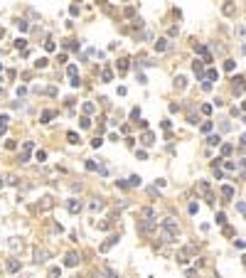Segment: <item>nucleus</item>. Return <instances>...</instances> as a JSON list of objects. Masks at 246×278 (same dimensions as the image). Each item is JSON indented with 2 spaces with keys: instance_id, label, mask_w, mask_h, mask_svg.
Here are the masks:
<instances>
[{
  "instance_id": "c85d7f7f",
  "label": "nucleus",
  "mask_w": 246,
  "mask_h": 278,
  "mask_svg": "<svg viewBox=\"0 0 246 278\" xmlns=\"http://www.w3.org/2000/svg\"><path fill=\"white\" fill-rule=\"evenodd\" d=\"M47 64H49V59H47V57H40V59L34 62V67H37V69H44Z\"/></svg>"
},
{
  "instance_id": "49530a36",
  "label": "nucleus",
  "mask_w": 246,
  "mask_h": 278,
  "mask_svg": "<svg viewBox=\"0 0 246 278\" xmlns=\"http://www.w3.org/2000/svg\"><path fill=\"white\" fill-rule=\"evenodd\" d=\"M133 15H136V8L128 5V8H126V17H133Z\"/></svg>"
},
{
  "instance_id": "f3484780",
  "label": "nucleus",
  "mask_w": 246,
  "mask_h": 278,
  "mask_svg": "<svg viewBox=\"0 0 246 278\" xmlns=\"http://www.w3.org/2000/svg\"><path fill=\"white\" fill-rule=\"evenodd\" d=\"M140 182H143L140 175H130V177H128V187H140Z\"/></svg>"
},
{
  "instance_id": "1a4fd4ad",
  "label": "nucleus",
  "mask_w": 246,
  "mask_h": 278,
  "mask_svg": "<svg viewBox=\"0 0 246 278\" xmlns=\"http://www.w3.org/2000/svg\"><path fill=\"white\" fill-rule=\"evenodd\" d=\"M8 246H10V251H12V253L22 251V239H17V236H10V239H8Z\"/></svg>"
},
{
  "instance_id": "0eeeda50",
  "label": "nucleus",
  "mask_w": 246,
  "mask_h": 278,
  "mask_svg": "<svg viewBox=\"0 0 246 278\" xmlns=\"http://www.w3.org/2000/svg\"><path fill=\"white\" fill-rule=\"evenodd\" d=\"M197 187H199V192L207 197V202H214V197H212V190H209V182H204V180H199L197 182Z\"/></svg>"
},
{
  "instance_id": "7ed1b4c3",
  "label": "nucleus",
  "mask_w": 246,
  "mask_h": 278,
  "mask_svg": "<svg viewBox=\"0 0 246 278\" xmlns=\"http://www.w3.org/2000/svg\"><path fill=\"white\" fill-rule=\"evenodd\" d=\"M195 52L202 57V64H209V62H212V52H209V47H207V44H197V42H195Z\"/></svg>"
},
{
  "instance_id": "6ab92c4d",
  "label": "nucleus",
  "mask_w": 246,
  "mask_h": 278,
  "mask_svg": "<svg viewBox=\"0 0 246 278\" xmlns=\"http://www.w3.org/2000/svg\"><path fill=\"white\" fill-rule=\"evenodd\" d=\"M111 79H113V71H111L108 67H103V69H101V81H111Z\"/></svg>"
},
{
  "instance_id": "c03bdc74",
  "label": "nucleus",
  "mask_w": 246,
  "mask_h": 278,
  "mask_svg": "<svg viewBox=\"0 0 246 278\" xmlns=\"http://www.w3.org/2000/svg\"><path fill=\"white\" fill-rule=\"evenodd\" d=\"M64 47H67V49H79V42H71V40H69V42H64Z\"/></svg>"
},
{
  "instance_id": "72a5a7b5",
  "label": "nucleus",
  "mask_w": 246,
  "mask_h": 278,
  "mask_svg": "<svg viewBox=\"0 0 246 278\" xmlns=\"http://www.w3.org/2000/svg\"><path fill=\"white\" fill-rule=\"evenodd\" d=\"M27 27H30V22H27V20H17V30H20V32H25Z\"/></svg>"
},
{
  "instance_id": "2f4dec72",
  "label": "nucleus",
  "mask_w": 246,
  "mask_h": 278,
  "mask_svg": "<svg viewBox=\"0 0 246 278\" xmlns=\"http://www.w3.org/2000/svg\"><path fill=\"white\" fill-rule=\"evenodd\" d=\"M224 69H226V71H234V69H236V62H234V59H226V62H224Z\"/></svg>"
},
{
  "instance_id": "603ef678",
  "label": "nucleus",
  "mask_w": 246,
  "mask_h": 278,
  "mask_svg": "<svg viewBox=\"0 0 246 278\" xmlns=\"http://www.w3.org/2000/svg\"><path fill=\"white\" fill-rule=\"evenodd\" d=\"M130 118H140V108H133V111H130Z\"/></svg>"
},
{
  "instance_id": "f704fd0d",
  "label": "nucleus",
  "mask_w": 246,
  "mask_h": 278,
  "mask_svg": "<svg viewBox=\"0 0 246 278\" xmlns=\"http://www.w3.org/2000/svg\"><path fill=\"white\" fill-rule=\"evenodd\" d=\"M44 158H47V150H37V153H34V160H40V162H44Z\"/></svg>"
},
{
  "instance_id": "f257e3e1",
  "label": "nucleus",
  "mask_w": 246,
  "mask_h": 278,
  "mask_svg": "<svg viewBox=\"0 0 246 278\" xmlns=\"http://www.w3.org/2000/svg\"><path fill=\"white\" fill-rule=\"evenodd\" d=\"M177 236H180V227H177V221H175L172 217L162 219V224H160V239H162L165 244H172V241H177Z\"/></svg>"
},
{
  "instance_id": "5701e85b",
  "label": "nucleus",
  "mask_w": 246,
  "mask_h": 278,
  "mask_svg": "<svg viewBox=\"0 0 246 278\" xmlns=\"http://www.w3.org/2000/svg\"><path fill=\"white\" fill-rule=\"evenodd\" d=\"M96 229H101V231H106V229H111V219H103V221H96L93 224Z\"/></svg>"
},
{
  "instance_id": "b1692460",
  "label": "nucleus",
  "mask_w": 246,
  "mask_h": 278,
  "mask_svg": "<svg viewBox=\"0 0 246 278\" xmlns=\"http://www.w3.org/2000/svg\"><path fill=\"white\" fill-rule=\"evenodd\" d=\"M40 118H42L40 123H49V118H54V111H49V108H47V111H42V116H40Z\"/></svg>"
},
{
  "instance_id": "9d476101",
  "label": "nucleus",
  "mask_w": 246,
  "mask_h": 278,
  "mask_svg": "<svg viewBox=\"0 0 246 278\" xmlns=\"http://www.w3.org/2000/svg\"><path fill=\"white\" fill-rule=\"evenodd\" d=\"M192 71L197 74L199 81H204V64H202V59H195V62H192Z\"/></svg>"
},
{
  "instance_id": "cd10ccee",
  "label": "nucleus",
  "mask_w": 246,
  "mask_h": 278,
  "mask_svg": "<svg viewBox=\"0 0 246 278\" xmlns=\"http://www.w3.org/2000/svg\"><path fill=\"white\" fill-rule=\"evenodd\" d=\"M49 278H62V268H59V266L49 268Z\"/></svg>"
},
{
  "instance_id": "9b49d317",
  "label": "nucleus",
  "mask_w": 246,
  "mask_h": 278,
  "mask_svg": "<svg viewBox=\"0 0 246 278\" xmlns=\"http://www.w3.org/2000/svg\"><path fill=\"white\" fill-rule=\"evenodd\" d=\"M52 207H54V199H52V197H42L40 204H37V209H40V212H49Z\"/></svg>"
},
{
  "instance_id": "4468645a",
  "label": "nucleus",
  "mask_w": 246,
  "mask_h": 278,
  "mask_svg": "<svg viewBox=\"0 0 246 278\" xmlns=\"http://www.w3.org/2000/svg\"><path fill=\"white\" fill-rule=\"evenodd\" d=\"M214 79H219V71H217V69H207V71H204V81L212 84Z\"/></svg>"
},
{
  "instance_id": "c756f323",
  "label": "nucleus",
  "mask_w": 246,
  "mask_h": 278,
  "mask_svg": "<svg viewBox=\"0 0 246 278\" xmlns=\"http://www.w3.org/2000/svg\"><path fill=\"white\" fill-rule=\"evenodd\" d=\"M15 47H17V49H25V47H27V40H25V37H17V40H15Z\"/></svg>"
},
{
  "instance_id": "5fc2aeb1",
  "label": "nucleus",
  "mask_w": 246,
  "mask_h": 278,
  "mask_svg": "<svg viewBox=\"0 0 246 278\" xmlns=\"http://www.w3.org/2000/svg\"><path fill=\"white\" fill-rule=\"evenodd\" d=\"M136 155H138L140 160H145V158H148V153H145V150H136Z\"/></svg>"
},
{
  "instance_id": "8fccbe9b",
  "label": "nucleus",
  "mask_w": 246,
  "mask_h": 278,
  "mask_svg": "<svg viewBox=\"0 0 246 278\" xmlns=\"http://www.w3.org/2000/svg\"><path fill=\"white\" fill-rule=\"evenodd\" d=\"M101 143H103L101 138H93V140H91V148H101Z\"/></svg>"
},
{
  "instance_id": "864d4df0",
  "label": "nucleus",
  "mask_w": 246,
  "mask_h": 278,
  "mask_svg": "<svg viewBox=\"0 0 246 278\" xmlns=\"http://www.w3.org/2000/svg\"><path fill=\"white\" fill-rule=\"evenodd\" d=\"M197 209H199V207H197V202H192V204H190V214H197Z\"/></svg>"
},
{
  "instance_id": "393cba45",
  "label": "nucleus",
  "mask_w": 246,
  "mask_h": 278,
  "mask_svg": "<svg viewBox=\"0 0 246 278\" xmlns=\"http://www.w3.org/2000/svg\"><path fill=\"white\" fill-rule=\"evenodd\" d=\"M140 217H143V219H155V212L150 209V207H145V209H140Z\"/></svg>"
},
{
  "instance_id": "f03ea898",
  "label": "nucleus",
  "mask_w": 246,
  "mask_h": 278,
  "mask_svg": "<svg viewBox=\"0 0 246 278\" xmlns=\"http://www.w3.org/2000/svg\"><path fill=\"white\" fill-rule=\"evenodd\" d=\"M155 227H158V217H155V219H140V221H138V231H140V234H150Z\"/></svg>"
},
{
  "instance_id": "39448f33",
  "label": "nucleus",
  "mask_w": 246,
  "mask_h": 278,
  "mask_svg": "<svg viewBox=\"0 0 246 278\" xmlns=\"http://www.w3.org/2000/svg\"><path fill=\"white\" fill-rule=\"evenodd\" d=\"M67 209H69L71 214H79V212L84 209V204H81V199H77V197H71V199H67Z\"/></svg>"
},
{
  "instance_id": "bb28decb",
  "label": "nucleus",
  "mask_w": 246,
  "mask_h": 278,
  "mask_svg": "<svg viewBox=\"0 0 246 278\" xmlns=\"http://www.w3.org/2000/svg\"><path fill=\"white\" fill-rule=\"evenodd\" d=\"M67 140H69L71 145H77V143H79V136L74 133V131H69V133H67Z\"/></svg>"
},
{
  "instance_id": "4be33fe9",
  "label": "nucleus",
  "mask_w": 246,
  "mask_h": 278,
  "mask_svg": "<svg viewBox=\"0 0 246 278\" xmlns=\"http://www.w3.org/2000/svg\"><path fill=\"white\" fill-rule=\"evenodd\" d=\"M221 197L231 199V197H234V187H229V185H224V187H221Z\"/></svg>"
},
{
  "instance_id": "ea45409f",
  "label": "nucleus",
  "mask_w": 246,
  "mask_h": 278,
  "mask_svg": "<svg viewBox=\"0 0 246 278\" xmlns=\"http://www.w3.org/2000/svg\"><path fill=\"white\" fill-rule=\"evenodd\" d=\"M212 131V121H204L202 123V133H209Z\"/></svg>"
},
{
  "instance_id": "20e7f679",
  "label": "nucleus",
  "mask_w": 246,
  "mask_h": 278,
  "mask_svg": "<svg viewBox=\"0 0 246 278\" xmlns=\"http://www.w3.org/2000/svg\"><path fill=\"white\" fill-rule=\"evenodd\" d=\"M192 253H195V244H190V246H185L182 251H177V263H187Z\"/></svg>"
},
{
  "instance_id": "6e6552de",
  "label": "nucleus",
  "mask_w": 246,
  "mask_h": 278,
  "mask_svg": "<svg viewBox=\"0 0 246 278\" xmlns=\"http://www.w3.org/2000/svg\"><path fill=\"white\" fill-rule=\"evenodd\" d=\"M47 258H49V251H47V249H40V246L34 249V263H44Z\"/></svg>"
},
{
  "instance_id": "2eb2a0df",
  "label": "nucleus",
  "mask_w": 246,
  "mask_h": 278,
  "mask_svg": "<svg viewBox=\"0 0 246 278\" xmlns=\"http://www.w3.org/2000/svg\"><path fill=\"white\" fill-rule=\"evenodd\" d=\"M155 49H158V52H165V49H170V40H167V37H160V40L155 42Z\"/></svg>"
},
{
  "instance_id": "79ce46f5",
  "label": "nucleus",
  "mask_w": 246,
  "mask_h": 278,
  "mask_svg": "<svg viewBox=\"0 0 246 278\" xmlns=\"http://www.w3.org/2000/svg\"><path fill=\"white\" fill-rule=\"evenodd\" d=\"M44 49H47V52H54V49H57V44H54L52 40H47V42H44Z\"/></svg>"
},
{
  "instance_id": "de8ad7c7",
  "label": "nucleus",
  "mask_w": 246,
  "mask_h": 278,
  "mask_svg": "<svg viewBox=\"0 0 246 278\" xmlns=\"http://www.w3.org/2000/svg\"><path fill=\"white\" fill-rule=\"evenodd\" d=\"M217 224H226V217H224V212H219V214H217Z\"/></svg>"
},
{
  "instance_id": "a18cd8bd",
  "label": "nucleus",
  "mask_w": 246,
  "mask_h": 278,
  "mask_svg": "<svg viewBox=\"0 0 246 278\" xmlns=\"http://www.w3.org/2000/svg\"><path fill=\"white\" fill-rule=\"evenodd\" d=\"M221 162H224V160H221ZM224 170H229V172H231V170H236V165H234V162H229V160H226V162H224Z\"/></svg>"
},
{
  "instance_id": "3c124183",
  "label": "nucleus",
  "mask_w": 246,
  "mask_h": 278,
  "mask_svg": "<svg viewBox=\"0 0 246 278\" xmlns=\"http://www.w3.org/2000/svg\"><path fill=\"white\" fill-rule=\"evenodd\" d=\"M116 185H118L121 190H128V182H126V180H116Z\"/></svg>"
},
{
  "instance_id": "7c9ffc66",
  "label": "nucleus",
  "mask_w": 246,
  "mask_h": 278,
  "mask_svg": "<svg viewBox=\"0 0 246 278\" xmlns=\"http://www.w3.org/2000/svg\"><path fill=\"white\" fill-rule=\"evenodd\" d=\"M81 108H84V113H93V111H96V106H93L91 101H86V103H84Z\"/></svg>"
},
{
  "instance_id": "aec40b11",
  "label": "nucleus",
  "mask_w": 246,
  "mask_h": 278,
  "mask_svg": "<svg viewBox=\"0 0 246 278\" xmlns=\"http://www.w3.org/2000/svg\"><path fill=\"white\" fill-rule=\"evenodd\" d=\"M77 74H79L77 64H69V67H67V77H69V79H77Z\"/></svg>"
},
{
  "instance_id": "ddd939ff",
  "label": "nucleus",
  "mask_w": 246,
  "mask_h": 278,
  "mask_svg": "<svg viewBox=\"0 0 246 278\" xmlns=\"http://www.w3.org/2000/svg\"><path fill=\"white\" fill-rule=\"evenodd\" d=\"M20 268H22V263L17 261V258H8V271H10V273H17Z\"/></svg>"
},
{
  "instance_id": "f8f14e48",
  "label": "nucleus",
  "mask_w": 246,
  "mask_h": 278,
  "mask_svg": "<svg viewBox=\"0 0 246 278\" xmlns=\"http://www.w3.org/2000/svg\"><path fill=\"white\" fill-rule=\"evenodd\" d=\"M116 244H118V236H108L106 241H103V244L99 246V251H101V253H106V251H108L111 246H116Z\"/></svg>"
},
{
  "instance_id": "37998d69",
  "label": "nucleus",
  "mask_w": 246,
  "mask_h": 278,
  "mask_svg": "<svg viewBox=\"0 0 246 278\" xmlns=\"http://www.w3.org/2000/svg\"><path fill=\"white\" fill-rule=\"evenodd\" d=\"M79 126H81V128H91V121L84 116V118H79Z\"/></svg>"
},
{
  "instance_id": "473e14b6",
  "label": "nucleus",
  "mask_w": 246,
  "mask_h": 278,
  "mask_svg": "<svg viewBox=\"0 0 246 278\" xmlns=\"http://www.w3.org/2000/svg\"><path fill=\"white\" fill-rule=\"evenodd\" d=\"M116 67H118V71H126V69H128V59H118Z\"/></svg>"
},
{
  "instance_id": "412c9836",
  "label": "nucleus",
  "mask_w": 246,
  "mask_h": 278,
  "mask_svg": "<svg viewBox=\"0 0 246 278\" xmlns=\"http://www.w3.org/2000/svg\"><path fill=\"white\" fill-rule=\"evenodd\" d=\"M89 209H91V212H101V209H103V202H101V199H93L91 204H89Z\"/></svg>"
},
{
  "instance_id": "6e6d98bb",
  "label": "nucleus",
  "mask_w": 246,
  "mask_h": 278,
  "mask_svg": "<svg viewBox=\"0 0 246 278\" xmlns=\"http://www.w3.org/2000/svg\"><path fill=\"white\" fill-rule=\"evenodd\" d=\"M8 133V126H0V136H5Z\"/></svg>"
},
{
  "instance_id": "a878e982",
  "label": "nucleus",
  "mask_w": 246,
  "mask_h": 278,
  "mask_svg": "<svg viewBox=\"0 0 246 278\" xmlns=\"http://www.w3.org/2000/svg\"><path fill=\"white\" fill-rule=\"evenodd\" d=\"M207 143H209V145H221V136L217 133V136H209V138H207Z\"/></svg>"
},
{
  "instance_id": "09e8293b",
  "label": "nucleus",
  "mask_w": 246,
  "mask_h": 278,
  "mask_svg": "<svg viewBox=\"0 0 246 278\" xmlns=\"http://www.w3.org/2000/svg\"><path fill=\"white\" fill-rule=\"evenodd\" d=\"M229 153H231V145H229V143L221 145V155H229Z\"/></svg>"
},
{
  "instance_id": "4c0bfd02",
  "label": "nucleus",
  "mask_w": 246,
  "mask_h": 278,
  "mask_svg": "<svg viewBox=\"0 0 246 278\" xmlns=\"http://www.w3.org/2000/svg\"><path fill=\"white\" fill-rule=\"evenodd\" d=\"M5 182H8V185H20V180H17L15 175H8V177H5Z\"/></svg>"
},
{
  "instance_id": "a211bd4d",
  "label": "nucleus",
  "mask_w": 246,
  "mask_h": 278,
  "mask_svg": "<svg viewBox=\"0 0 246 278\" xmlns=\"http://www.w3.org/2000/svg\"><path fill=\"white\" fill-rule=\"evenodd\" d=\"M143 143H145V145H153V143H155V133H153V131H145V133H143Z\"/></svg>"
},
{
  "instance_id": "4d7b16f0",
  "label": "nucleus",
  "mask_w": 246,
  "mask_h": 278,
  "mask_svg": "<svg viewBox=\"0 0 246 278\" xmlns=\"http://www.w3.org/2000/svg\"><path fill=\"white\" fill-rule=\"evenodd\" d=\"M3 185H5V182H3V180H0V187H3Z\"/></svg>"
},
{
  "instance_id": "e433bc0d",
  "label": "nucleus",
  "mask_w": 246,
  "mask_h": 278,
  "mask_svg": "<svg viewBox=\"0 0 246 278\" xmlns=\"http://www.w3.org/2000/svg\"><path fill=\"white\" fill-rule=\"evenodd\" d=\"M27 160H30V153H25V150L17 155V162H27Z\"/></svg>"
},
{
  "instance_id": "a19ab883",
  "label": "nucleus",
  "mask_w": 246,
  "mask_h": 278,
  "mask_svg": "<svg viewBox=\"0 0 246 278\" xmlns=\"http://www.w3.org/2000/svg\"><path fill=\"white\" fill-rule=\"evenodd\" d=\"M96 168H99V165H96V162H93V160H86V170H89V172H93V170H96Z\"/></svg>"
},
{
  "instance_id": "423d86ee",
  "label": "nucleus",
  "mask_w": 246,
  "mask_h": 278,
  "mask_svg": "<svg viewBox=\"0 0 246 278\" xmlns=\"http://www.w3.org/2000/svg\"><path fill=\"white\" fill-rule=\"evenodd\" d=\"M79 261H81V253H77V251H71V253H67V258H64V266H69V268H74V266H79Z\"/></svg>"
},
{
  "instance_id": "58836bf2",
  "label": "nucleus",
  "mask_w": 246,
  "mask_h": 278,
  "mask_svg": "<svg viewBox=\"0 0 246 278\" xmlns=\"http://www.w3.org/2000/svg\"><path fill=\"white\" fill-rule=\"evenodd\" d=\"M202 113L209 116V113H212V103H202Z\"/></svg>"
},
{
  "instance_id": "c9c22d12",
  "label": "nucleus",
  "mask_w": 246,
  "mask_h": 278,
  "mask_svg": "<svg viewBox=\"0 0 246 278\" xmlns=\"http://www.w3.org/2000/svg\"><path fill=\"white\" fill-rule=\"evenodd\" d=\"M32 148H34V143H32V140H25V143H22V150H25V153H30Z\"/></svg>"
},
{
  "instance_id": "13d9d810",
  "label": "nucleus",
  "mask_w": 246,
  "mask_h": 278,
  "mask_svg": "<svg viewBox=\"0 0 246 278\" xmlns=\"http://www.w3.org/2000/svg\"><path fill=\"white\" fill-rule=\"evenodd\" d=\"M0 71H3V64H0Z\"/></svg>"
},
{
  "instance_id": "dca6fc26",
  "label": "nucleus",
  "mask_w": 246,
  "mask_h": 278,
  "mask_svg": "<svg viewBox=\"0 0 246 278\" xmlns=\"http://www.w3.org/2000/svg\"><path fill=\"white\" fill-rule=\"evenodd\" d=\"M175 89H177V91H185V89H187V77H182V74H180V77H175Z\"/></svg>"
}]
</instances>
